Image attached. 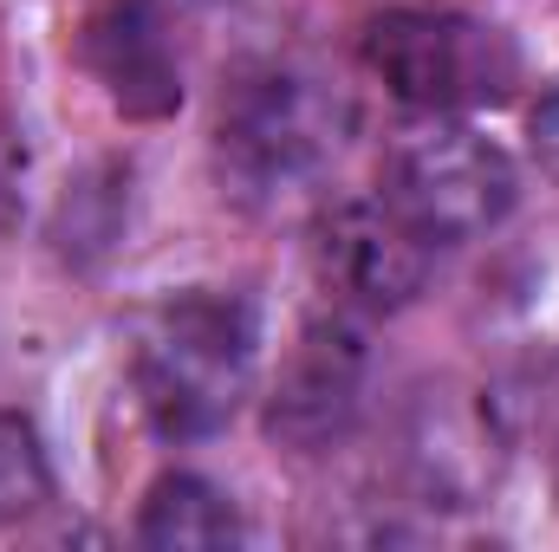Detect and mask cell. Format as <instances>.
<instances>
[{
    "label": "cell",
    "mask_w": 559,
    "mask_h": 552,
    "mask_svg": "<svg viewBox=\"0 0 559 552\" xmlns=\"http://www.w3.org/2000/svg\"><path fill=\"white\" fill-rule=\"evenodd\" d=\"M365 377H371V345H365L358 312L332 305V312L306 319L274 377V397H267L274 442L299 448V455H319L325 442H338L365 404Z\"/></svg>",
    "instance_id": "5"
},
{
    "label": "cell",
    "mask_w": 559,
    "mask_h": 552,
    "mask_svg": "<svg viewBox=\"0 0 559 552\" xmlns=\"http://www.w3.org/2000/svg\"><path fill=\"white\" fill-rule=\"evenodd\" d=\"M85 59L131 118H163L182 98L156 0H98V13L85 20Z\"/></svg>",
    "instance_id": "7"
},
{
    "label": "cell",
    "mask_w": 559,
    "mask_h": 552,
    "mask_svg": "<svg viewBox=\"0 0 559 552\" xmlns=\"http://www.w3.org/2000/svg\"><path fill=\"white\" fill-rule=\"evenodd\" d=\"M365 65L371 79L429 118L481 111L514 98L521 85V46L475 13L455 7H391L365 26Z\"/></svg>",
    "instance_id": "3"
},
{
    "label": "cell",
    "mask_w": 559,
    "mask_h": 552,
    "mask_svg": "<svg viewBox=\"0 0 559 552\" xmlns=\"http://www.w3.org/2000/svg\"><path fill=\"white\" fill-rule=\"evenodd\" d=\"M384 195L429 248H462L508 221L521 176L495 137H481L468 124H429L391 156Z\"/></svg>",
    "instance_id": "4"
},
{
    "label": "cell",
    "mask_w": 559,
    "mask_h": 552,
    "mask_svg": "<svg viewBox=\"0 0 559 552\" xmlns=\"http://www.w3.org/2000/svg\"><path fill=\"white\" fill-rule=\"evenodd\" d=\"M352 137V98L306 59H248L215 111V163L235 202L280 208L312 189Z\"/></svg>",
    "instance_id": "2"
},
{
    "label": "cell",
    "mask_w": 559,
    "mask_h": 552,
    "mask_svg": "<svg viewBox=\"0 0 559 552\" xmlns=\"http://www.w3.org/2000/svg\"><path fill=\"white\" fill-rule=\"evenodd\" d=\"M46 501H52V468H46L33 422L0 416V520H20Z\"/></svg>",
    "instance_id": "9"
},
{
    "label": "cell",
    "mask_w": 559,
    "mask_h": 552,
    "mask_svg": "<svg viewBox=\"0 0 559 552\" xmlns=\"http://www.w3.org/2000/svg\"><path fill=\"white\" fill-rule=\"evenodd\" d=\"M527 143H534V163L559 182V79L540 92V105H534V118H527Z\"/></svg>",
    "instance_id": "10"
},
{
    "label": "cell",
    "mask_w": 559,
    "mask_h": 552,
    "mask_svg": "<svg viewBox=\"0 0 559 552\" xmlns=\"http://www.w3.org/2000/svg\"><path fill=\"white\" fill-rule=\"evenodd\" d=\"M319 279L345 312H397L429 279V241L391 208V195H358L319 221Z\"/></svg>",
    "instance_id": "6"
},
{
    "label": "cell",
    "mask_w": 559,
    "mask_h": 552,
    "mask_svg": "<svg viewBox=\"0 0 559 552\" xmlns=\"http://www.w3.org/2000/svg\"><path fill=\"white\" fill-rule=\"evenodd\" d=\"M261 364V319L241 292L189 286L156 299L131 338V377L138 404L169 442H202L228 429V416L248 404Z\"/></svg>",
    "instance_id": "1"
},
{
    "label": "cell",
    "mask_w": 559,
    "mask_h": 552,
    "mask_svg": "<svg viewBox=\"0 0 559 552\" xmlns=\"http://www.w3.org/2000/svg\"><path fill=\"white\" fill-rule=\"evenodd\" d=\"M138 540L143 547H163V552L235 547L241 540V514H235V501L215 481H202V475H163L143 494Z\"/></svg>",
    "instance_id": "8"
}]
</instances>
